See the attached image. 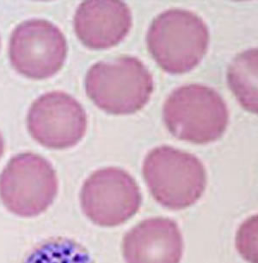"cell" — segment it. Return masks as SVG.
<instances>
[{
  "label": "cell",
  "instance_id": "10",
  "mask_svg": "<svg viewBox=\"0 0 258 263\" xmlns=\"http://www.w3.org/2000/svg\"><path fill=\"white\" fill-rule=\"evenodd\" d=\"M122 250L128 262H179L183 257V236L175 221L149 218L125 235Z\"/></svg>",
  "mask_w": 258,
  "mask_h": 263
},
{
  "label": "cell",
  "instance_id": "11",
  "mask_svg": "<svg viewBox=\"0 0 258 263\" xmlns=\"http://www.w3.org/2000/svg\"><path fill=\"white\" fill-rule=\"evenodd\" d=\"M257 49L238 54L229 65L227 81L236 100L245 110L257 113Z\"/></svg>",
  "mask_w": 258,
  "mask_h": 263
},
{
  "label": "cell",
  "instance_id": "6",
  "mask_svg": "<svg viewBox=\"0 0 258 263\" xmlns=\"http://www.w3.org/2000/svg\"><path fill=\"white\" fill-rule=\"evenodd\" d=\"M141 202L137 182L120 167L95 171L81 189L82 211L92 223L102 227L126 223L139 212Z\"/></svg>",
  "mask_w": 258,
  "mask_h": 263
},
{
  "label": "cell",
  "instance_id": "4",
  "mask_svg": "<svg viewBox=\"0 0 258 263\" xmlns=\"http://www.w3.org/2000/svg\"><path fill=\"white\" fill-rule=\"evenodd\" d=\"M163 118L169 132L178 139L207 144L220 139L226 132L228 108L214 89L189 84L169 94L163 107Z\"/></svg>",
  "mask_w": 258,
  "mask_h": 263
},
{
  "label": "cell",
  "instance_id": "12",
  "mask_svg": "<svg viewBox=\"0 0 258 263\" xmlns=\"http://www.w3.org/2000/svg\"><path fill=\"white\" fill-rule=\"evenodd\" d=\"M5 149V143H4V139L1 134H0V158L2 157Z\"/></svg>",
  "mask_w": 258,
  "mask_h": 263
},
{
  "label": "cell",
  "instance_id": "9",
  "mask_svg": "<svg viewBox=\"0 0 258 263\" xmlns=\"http://www.w3.org/2000/svg\"><path fill=\"white\" fill-rule=\"evenodd\" d=\"M132 27V12L121 1L92 0L81 3L74 16V30L92 49H107L124 40Z\"/></svg>",
  "mask_w": 258,
  "mask_h": 263
},
{
  "label": "cell",
  "instance_id": "2",
  "mask_svg": "<svg viewBox=\"0 0 258 263\" xmlns=\"http://www.w3.org/2000/svg\"><path fill=\"white\" fill-rule=\"evenodd\" d=\"M154 78L135 57L121 55L92 65L85 91L97 107L113 115L134 114L145 107L154 91Z\"/></svg>",
  "mask_w": 258,
  "mask_h": 263
},
{
  "label": "cell",
  "instance_id": "1",
  "mask_svg": "<svg viewBox=\"0 0 258 263\" xmlns=\"http://www.w3.org/2000/svg\"><path fill=\"white\" fill-rule=\"evenodd\" d=\"M209 41L204 20L184 9H169L159 14L146 34L152 57L172 74L188 73L197 67L207 54Z\"/></svg>",
  "mask_w": 258,
  "mask_h": 263
},
{
  "label": "cell",
  "instance_id": "3",
  "mask_svg": "<svg viewBox=\"0 0 258 263\" xmlns=\"http://www.w3.org/2000/svg\"><path fill=\"white\" fill-rule=\"evenodd\" d=\"M142 171L153 197L169 210L186 209L196 204L207 186V171L201 160L170 146L150 151Z\"/></svg>",
  "mask_w": 258,
  "mask_h": 263
},
{
  "label": "cell",
  "instance_id": "5",
  "mask_svg": "<svg viewBox=\"0 0 258 263\" xmlns=\"http://www.w3.org/2000/svg\"><path fill=\"white\" fill-rule=\"evenodd\" d=\"M59 182L52 164L34 153L19 154L0 175V199L13 214L33 218L54 203Z\"/></svg>",
  "mask_w": 258,
  "mask_h": 263
},
{
  "label": "cell",
  "instance_id": "8",
  "mask_svg": "<svg viewBox=\"0 0 258 263\" xmlns=\"http://www.w3.org/2000/svg\"><path fill=\"white\" fill-rule=\"evenodd\" d=\"M28 129L40 144L54 149L77 145L87 130V115L80 103L63 91L38 98L28 114Z\"/></svg>",
  "mask_w": 258,
  "mask_h": 263
},
{
  "label": "cell",
  "instance_id": "7",
  "mask_svg": "<svg viewBox=\"0 0 258 263\" xmlns=\"http://www.w3.org/2000/svg\"><path fill=\"white\" fill-rule=\"evenodd\" d=\"M9 54L12 67L25 77L44 80L58 73L68 54L59 27L44 19H30L14 29Z\"/></svg>",
  "mask_w": 258,
  "mask_h": 263
}]
</instances>
